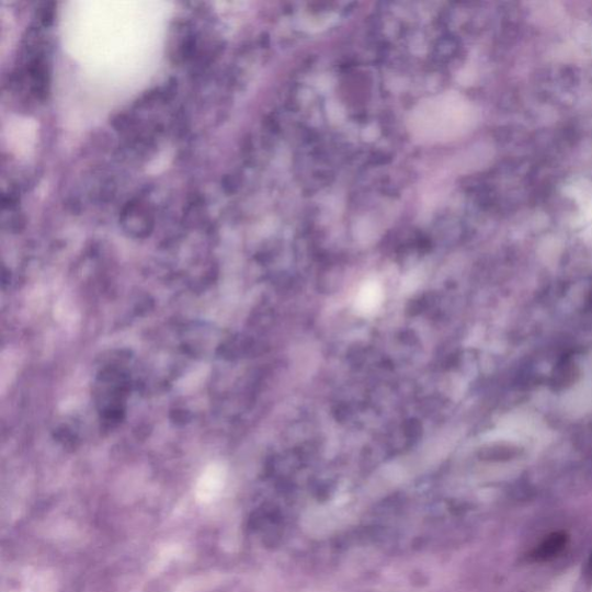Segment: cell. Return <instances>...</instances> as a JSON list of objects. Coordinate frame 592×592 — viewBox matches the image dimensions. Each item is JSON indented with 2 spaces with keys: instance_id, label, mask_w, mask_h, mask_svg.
Instances as JSON below:
<instances>
[{
  "instance_id": "3957f363",
  "label": "cell",
  "mask_w": 592,
  "mask_h": 592,
  "mask_svg": "<svg viewBox=\"0 0 592 592\" xmlns=\"http://www.w3.org/2000/svg\"><path fill=\"white\" fill-rule=\"evenodd\" d=\"M590 567L592 569V556H591V559H590Z\"/></svg>"
},
{
  "instance_id": "7a4b0ae2",
  "label": "cell",
  "mask_w": 592,
  "mask_h": 592,
  "mask_svg": "<svg viewBox=\"0 0 592 592\" xmlns=\"http://www.w3.org/2000/svg\"><path fill=\"white\" fill-rule=\"evenodd\" d=\"M384 300V289L376 283L366 284L356 298V308L362 314L374 312Z\"/></svg>"
},
{
  "instance_id": "6da1fadb",
  "label": "cell",
  "mask_w": 592,
  "mask_h": 592,
  "mask_svg": "<svg viewBox=\"0 0 592 592\" xmlns=\"http://www.w3.org/2000/svg\"><path fill=\"white\" fill-rule=\"evenodd\" d=\"M567 544L568 536L565 533H555L534 549L531 558L537 562L555 559L563 551Z\"/></svg>"
}]
</instances>
